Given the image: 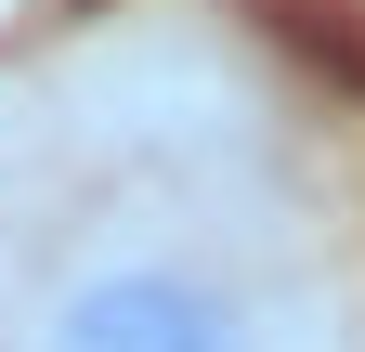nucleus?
<instances>
[{"label": "nucleus", "instance_id": "f257e3e1", "mask_svg": "<svg viewBox=\"0 0 365 352\" xmlns=\"http://www.w3.org/2000/svg\"><path fill=\"white\" fill-rule=\"evenodd\" d=\"M0 352H327V314L209 222H105L26 287Z\"/></svg>", "mask_w": 365, "mask_h": 352}, {"label": "nucleus", "instance_id": "f03ea898", "mask_svg": "<svg viewBox=\"0 0 365 352\" xmlns=\"http://www.w3.org/2000/svg\"><path fill=\"white\" fill-rule=\"evenodd\" d=\"M261 26L287 39V53H313V66H339L352 92H365V14H327V0H261Z\"/></svg>", "mask_w": 365, "mask_h": 352}]
</instances>
